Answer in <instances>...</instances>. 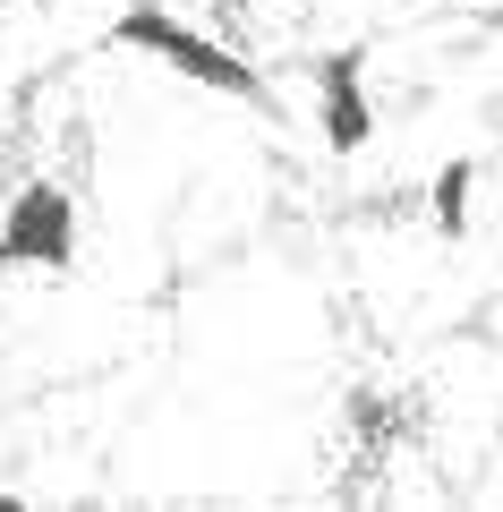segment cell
Returning a JSON list of instances; mask_svg holds the SVG:
<instances>
[{
    "instance_id": "cell-1",
    "label": "cell",
    "mask_w": 503,
    "mask_h": 512,
    "mask_svg": "<svg viewBox=\"0 0 503 512\" xmlns=\"http://www.w3.org/2000/svg\"><path fill=\"white\" fill-rule=\"evenodd\" d=\"M111 43H120V52H145L154 69L188 77L197 94H222V103H256V94H265L256 60H239L231 43H214L205 26H188L180 9H162V0H120V18H111Z\"/></svg>"
},
{
    "instance_id": "cell-2",
    "label": "cell",
    "mask_w": 503,
    "mask_h": 512,
    "mask_svg": "<svg viewBox=\"0 0 503 512\" xmlns=\"http://www.w3.org/2000/svg\"><path fill=\"white\" fill-rule=\"evenodd\" d=\"M77 188L52 180V171H35V180H18V197L0 205V274H69L77 265Z\"/></svg>"
},
{
    "instance_id": "cell-3",
    "label": "cell",
    "mask_w": 503,
    "mask_h": 512,
    "mask_svg": "<svg viewBox=\"0 0 503 512\" xmlns=\"http://www.w3.org/2000/svg\"><path fill=\"white\" fill-rule=\"evenodd\" d=\"M316 128H324V154L359 163L376 146V94H367V43H342V52H316Z\"/></svg>"
},
{
    "instance_id": "cell-4",
    "label": "cell",
    "mask_w": 503,
    "mask_h": 512,
    "mask_svg": "<svg viewBox=\"0 0 503 512\" xmlns=\"http://www.w3.org/2000/svg\"><path fill=\"white\" fill-rule=\"evenodd\" d=\"M469 214H478V163H469V154H444L435 180H427V239L461 248V239H469Z\"/></svg>"
}]
</instances>
